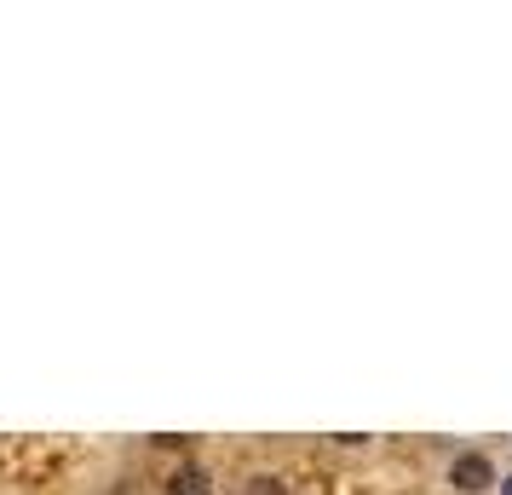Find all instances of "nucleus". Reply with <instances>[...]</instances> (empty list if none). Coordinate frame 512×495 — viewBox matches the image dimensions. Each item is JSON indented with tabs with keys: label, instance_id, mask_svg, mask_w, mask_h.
<instances>
[{
	"label": "nucleus",
	"instance_id": "obj_1",
	"mask_svg": "<svg viewBox=\"0 0 512 495\" xmlns=\"http://www.w3.org/2000/svg\"><path fill=\"white\" fill-rule=\"evenodd\" d=\"M449 484H455V490H489V484H495V467H489L484 455H461V461L449 467Z\"/></svg>",
	"mask_w": 512,
	"mask_h": 495
},
{
	"label": "nucleus",
	"instance_id": "obj_2",
	"mask_svg": "<svg viewBox=\"0 0 512 495\" xmlns=\"http://www.w3.org/2000/svg\"><path fill=\"white\" fill-rule=\"evenodd\" d=\"M167 495H208V472L202 467H179L167 478Z\"/></svg>",
	"mask_w": 512,
	"mask_h": 495
},
{
	"label": "nucleus",
	"instance_id": "obj_3",
	"mask_svg": "<svg viewBox=\"0 0 512 495\" xmlns=\"http://www.w3.org/2000/svg\"><path fill=\"white\" fill-rule=\"evenodd\" d=\"M248 495H288V490H282L277 478H254V484H248Z\"/></svg>",
	"mask_w": 512,
	"mask_h": 495
},
{
	"label": "nucleus",
	"instance_id": "obj_4",
	"mask_svg": "<svg viewBox=\"0 0 512 495\" xmlns=\"http://www.w3.org/2000/svg\"><path fill=\"white\" fill-rule=\"evenodd\" d=\"M501 495H512V472H507V484H501Z\"/></svg>",
	"mask_w": 512,
	"mask_h": 495
}]
</instances>
